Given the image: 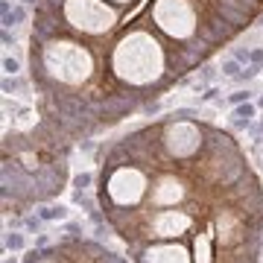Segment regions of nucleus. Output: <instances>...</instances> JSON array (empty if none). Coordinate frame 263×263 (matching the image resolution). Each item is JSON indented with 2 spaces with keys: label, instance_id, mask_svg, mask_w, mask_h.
Returning a JSON list of instances; mask_svg holds the SVG:
<instances>
[{
  "label": "nucleus",
  "instance_id": "f257e3e1",
  "mask_svg": "<svg viewBox=\"0 0 263 263\" xmlns=\"http://www.w3.org/2000/svg\"><path fill=\"white\" fill-rule=\"evenodd\" d=\"M114 73L132 85H149L164 73V53L146 33H129L114 47Z\"/></svg>",
  "mask_w": 263,
  "mask_h": 263
},
{
  "label": "nucleus",
  "instance_id": "f03ea898",
  "mask_svg": "<svg viewBox=\"0 0 263 263\" xmlns=\"http://www.w3.org/2000/svg\"><path fill=\"white\" fill-rule=\"evenodd\" d=\"M44 70H50V76L56 82L79 85L91 76L94 59L85 47H79L73 41H50L44 50Z\"/></svg>",
  "mask_w": 263,
  "mask_h": 263
},
{
  "label": "nucleus",
  "instance_id": "7ed1b4c3",
  "mask_svg": "<svg viewBox=\"0 0 263 263\" xmlns=\"http://www.w3.org/2000/svg\"><path fill=\"white\" fill-rule=\"evenodd\" d=\"M65 18L82 33L102 35L114 27V9H108L99 0H65Z\"/></svg>",
  "mask_w": 263,
  "mask_h": 263
},
{
  "label": "nucleus",
  "instance_id": "20e7f679",
  "mask_svg": "<svg viewBox=\"0 0 263 263\" xmlns=\"http://www.w3.org/2000/svg\"><path fill=\"white\" fill-rule=\"evenodd\" d=\"M161 146L167 149L170 158H190L205 146V129H199L190 120H167Z\"/></svg>",
  "mask_w": 263,
  "mask_h": 263
},
{
  "label": "nucleus",
  "instance_id": "39448f33",
  "mask_svg": "<svg viewBox=\"0 0 263 263\" xmlns=\"http://www.w3.org/2000/svg\"><path fill=\"white\" fill-rule=\"evenodd\" d=\"M152 15L158 27L173 38H187L196 33V12L187 0H158Z\"/></svg>",
  "mask_w": 263,
  "mask_h": 263
},
{
  "label": "nucleus",
  "instance_id": "423d86ee",
  "mask_svg": "<svg viewBox=\"0 0 263 263\" xmlns=\"http://www.w3.org/2000/svg\"><path fill=\"white\" fill-rule=\"evenodd\" d=\"M193 228V214L187 211H158L152 219H149V237L155 240H173V237H181Z\"/></svg>",
  "mask_w": 263,
  "mask_h": 263
},
{
  "label": "nucleus",
  "instance_id": "0eeeda50",
  "mask_svg": "<svg viewBox=\"0 0 263 263\" xmlns=\"http://www.w3.org/2000/svg\"><path fill=\"white\" fill-rule=\"evenodd\" d=\"M255 114H258V102H252V99H249V102H240V105H234V111H231V126L246 129Z\"/></svg>",
  "mask_w": 263,
  "mask_h": 263
},
{
  "label": "nucleus",
  "instance_id": "6e6552de",
  "mask_svg": "<svg viewBox=\"0 0 263 263\" xmlns=\"http://www.w3.org/2000/svg\"><path fill=\"white\" fill-rule=\"evenodd\" d=\"M35 214H38L44 222H59V219H67V217H70V208H67V205H56V202H41Z\"/></svg>",
  "mask_w": 263,
  "mask_h": 263
},
{
  "label": "nucleus",
  "instance_id": "1a4fd4ad",
  "mask_svg": "<svg viewBox=\"0 0 263 263\" xmlns=\"http://www.w3.org/2000/svg\"><path fill=\"white\" fill-rule=\"evenodd\" d=\"M24 249H27V237H24V231H6V234H3V252L18 255V252H24Z\"/></svg>",
  "mask_w": 263,
  "mask_h": 263
},
{
  "label": "nucleus",
  "instance_id": "9d476101",
  "mask_svg": "<svg viewBox=\"0 0 263 263\" xmlns=\"http://www.w3.org/2000/svg\"><path fill=\"white\" fill-rule=\"evenodd\" d=\"M94 187V173H76L73 175V190H91Z\"/></svg>",
  "mask_w": 263,
  "mask_h": 263
},
{
  "label": "nucleus",
  "instance_id": "9b49d317",
  "mask_svg": "<svg viewBox=\"0 0 263 263\" xmlns=\"http://www.w3.org/2000/svg\"><path fill=\"white\" fill-rule=\"evenodd\" d=\"M240 65H243V62H237V59H225L219 70H222V76H228V79H237V76L243 73V67H240Z\"/></svg>",
  "mask_w": 263,
  "mask_h": 263
},
{
  "label": "nucleus",
  "instance_id": "f8f14e48",
  "mask_svg": "<svg viewBox=\"0 0 263 263\" xmlns=\"http://www.w3.org/2000/svg\"><path fill=\"white\" fill-rule=\"evenodd\" d=\"M24 228L33 231V234H41V228H44V219H41L38 214H33V217H24Z\"/></svg>",
  "mask_w": 263,
  "mask_h": 263
},
{
  "label": "nucleus",
  "instance_id": "ddd939ff",
  "mask_svg": "<svg viewBox=\"0 0 263 263\" xmlns=\"http://www.w3.org/2000/svg\"><path fill=\"white\" fill-rule=\"evenodd\" d=\"M3 73H6V76H18V73H21V62L12 59V56H6V59H3Z\"/></svg>",
  "mask_w": 263,
  "mask_h": 263
},
{
  "label": "nucleus",
  "instance_id": "4468645a",
  "mask_svg": "<svg viewBox=\"0 0 263 263\" xmlns=\"http://www.w3.org/2000/svg\"><path fill=\"white\" fill-rule=\"evenodd\" d=\"M193 117H196V111H193V108H175L167 120H193Z\"/></svg>",
  "mask_w": 263,
  "mask_h": 263
},
{
  "label": "nucleus",
  "instance_id": "2eb2a0df",
  "mask_svg": "<svg viewBox=\"0 0 263 263\" xmlns=\"http://www.w3.org/2000/svg\"><path fill=\"white\" fill-rule=\"evenodd\" d=\"M50 246H53V237H50V234H44V231L35 234V246L33 249H50Z\"/></svg>",
  "mask_w": 263,
  "mask_h": 263
},
{
  "label": "nucleus",
  "instance_id": "dca6fc26",
  "mask_svg": "<svg viewBox=\"0 0 263 263\" xmlns=\"http://www.w3.org/2000/svg\"><path fill=\"white\" fill-rule=\"evenodd\" d=\"M214 99H219V88H217V85L205 88V91H202V97H199V102H214Z\"/></svg>",
  "mask_w": 263,
  "mask_h": 263
},
{
  "label": "nucleus",
  "instance_id": "f3484780",
  "mask_svg": "<svg viewBox=\"0 0 263 263\" xmlns=\"http://www.w3.org/2000/svg\"><path fill=\"white\" fill-rule=\"evenodd\" d=\"M249 99H252L249 91H234V94L228 97V102H231V105H240V102H249Z\"/></svg>",
  "mask_w": 263,
  "mask_h": 263
},
{
  "label": "nucleus",
  "instance_id": "a211bd4d",
  "mask_svg": "<svg viewBox=\"0 0 263 263\" xmlns=\"http://www.w3.org/2000/svg\"><path fill=\"white\" fill-rule=\"evenodd\" d=\"M18 88H21V85H18L15 76H6V79H3V94H15Z\"/></svg>",
  "mask_w": 263,
  "mask_h": 263
},
{
  "label": "nucleus",
  "instance_id": "6ab92c4d",
  "mask_svg": "<svg viewBox=\"0 0 263 263\" xmlns=\"http://www.w3.org/2000/svg\"><path fill=\"white\" fill-rule=\"evenodd\" d=\"M65 234H70V237H82V225L79 222H65Z\"/></svg>",
  "mask_w": 263,
  "mask_h": 263
},
{
  "label": "nucleus",
  "instance_id": "aec40b11",
  "mask_svg": "<svg viewBox=\"0 0 263 263\" xmlns=\"http://www.w3.org/2000/svg\"><path fill=\"white\" fill-rule=\"evenodd\" d=\"M249 65H263V47H255L249 53Z\"/></svg>",
  "mask_w": 263,
  "mask_h": 263
},
{
  "label": "nucleus",
  "instance_id": "412c9836",
  "mask_svg": "<svg viewBox=\"0 0 263 263\" xmlns=\"http://www.w3.org/2000/svg\"><path fill=\"white\" fill-rule=\"evenodd\" d=\"M249 53H252V50H246V47H237V50H234V59H237V62H249Z\"/></svg>",
  "mask_w": 263,
  "mask_h": 263
},
{
  "label": "nucleus",
  "instance_id": "4be33fe9",
  "mask_svg": "<svg viewBox=\"0 0 263 263\" xmlns=\"http://www.w3.org/2000/svg\"><path fill=\"white\" fill-rule=\"evenodd\" d=\"M3 44L9 47V44H15V35L9 33V30H3Z\"/></svg>",
  "mask_w": 263,
  "mask_h": 263
},
{
  "label": "nucleus",
  "instance_id": "5701e85b",
  "mask_svg": "<svg viewBox=\"0 0 263 263\" xmlns=\"http://www.w3.org/2000/svg\"><path fill=\"white\" fill-rule=\"evenodd\" d=\"M3 263H21V261H18V258H15L12 252H6V258H3Z\"/></svg>",
  "mask_w": 263,
  "mask_h": 263
},
{
  "label": "nucleus",
  "instance_id": "b1692460",
  "mask_svg": "<svg viewBox=\"0 0 263 263\" xmlns=\"http://www.w3.org/2000/svg\"><path fill=\"white\" fill-rule=\"evenodd\" d=\"M258 108H263V94H261V97H258Z\"/></svg>",
  "mask_w": 263,
  "mask_h": 263
},
{
  "label": "nucleus",
  "instance_id": "393cba45",
  "mask_svg": "<svg viewBox=\"0 0 263 263\" xmlns=\"http://www.w3.org/2000/svg\"><path fill=\"white\" fill-rule=\"evenodd\" d=\"M114 3H132V0H114Z\"/></svg>",
  "mask_w": 263,
  "mask_h": 263
},
{
  "label": "nucleus",
  "instance_id": "a878e982",
  "mask_svg": "<svg viewBox=\"0 0 263 263\" xmlns=\"http://www.w3.org/2000/svg\"><path fill=\"white\" fill-rule=\"evenodd\" d=\"M24 3H35V0H24Z\"/></svg>",
  "mask_w": 263,
  "mask_h": 263
},
{
  "label": "nucleus",
  "instance_id": "bb28decb",
  "mask_svg": "<svg viewBox=\"0 0 263 263\" xmlns=\"http://www.w3.org/2000/svg\"><path fill=\"white\" fill-rule=\"evenodd\" d=\"M261 263H263V255H261Z\"/></svg>",
  "mask_w": 263,
  "mask_h": 263
}]
</instances>
